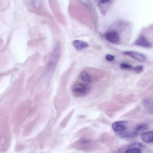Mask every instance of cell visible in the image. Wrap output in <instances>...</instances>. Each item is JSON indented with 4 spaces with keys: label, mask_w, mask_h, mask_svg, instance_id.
Returning a JSON list of instances; mask_svg holds the SVG:
<instances>
[{
    "label": "cell",
    "mask_w": 153,
    "mask_h": 153,
    "mask_svg": "<svg viewBox=\"0 0 153 153\" xmlns=\"http://www.w3.org/2000/svg\"><path fill=\"white\" fill-rule=\"evenodd\" d=\"M110 0H100V2L101 3L104 4L106 3L110 2Z\"/></svg>",
    "instance_id": "obj_17"
},
{
    "label": "cell",
    "mask_w": 153,
    "mask_h": 153,
    "mask_svg": "<svg viewBox=\"0 0 153 153\" xmlns=\"http://www.w3.org/2000/svg\"><path fill=\"white\" fill-rule=\"evenodd\" d=\"M91 87L87 84L77 82L73 85L71 91L73 95L76 97H82L88 95L90 92Z\"/></svg>",
    "instance_id": "obj_1"
},
{
    "label": "cell",
    "mask_w": 153,
    "mask_h": 153,
    "mask_svg": "<svg viewBox=\"0 0 153 153\" xmlns=\"http://www.w3.org/2000/svg\"><path fill=\"white\" fill-rule=\"evenodd\" d=\"M120 68L126 70H129L133 68V66L131 65L124 62L121 63L120 64Z\"/></svg>",
    "instance_id": "obj_11"
},
{
    "label": "cell",
    "mask_w": 153,
    "mask_h": 153,
    "mask_svg": "<svg viewBox=\"0 0 153 153\" xmlns=\"http://www.w3.org/2000/svg\"><path fill=\"white\" fill-rule=\"evenodd\" d=\"M79 77L80 79L85 83H90L91 82V76L86 71H81L79 74Z\"/></svg>",
    "instance_id": "obj_9"
},
{
    "label": "cell",
    "mask_w": 153,
    "mask_h": 153,
    "mask_svg": "<svg viewBox=\"0 0 153 153\" xmlns=\"http://www.w3.org/2000/svg\"><path fill=\"white\" fill-rule=\"evenodd\" d=\"M123 53L140 61H144L146 59V56L144 54L137 51H123Z\"/></svg>",
    "instance_id": "obj_5"
},
{
    "label": "cell",
    "mask_w": 153,
    "mask_h": 153,
    "mask_svg": "<svg viewBox=\"0 0 153 153\" xmlns=\"http://www.w3.org/2000/svg\"><path fill=\"white\" fill-rule=\"evenodd\" d=\"M7 138L6 136H2L0 137V145L3 146L5 143L6 141Z\"/></svg>",
    "instance_id": "obj_14"
},
{
    "label": "cell",
    "mask_w": 153,
    "mask_h": 153,
    "mask_svg": "<svg viewBox=\"0 0 153 153\" xmlns=\"http://www.w3.org/2000/svg\"><path fill=\"white\" fill-rule=\"evenodd\" d=\"M125 153H140V150L137 148H130L126 151Z\"/></svg>",
    "instance_id": "obj_12"
},
{
    "label": "cell",
    "mask_w": 153,
    "mask_h": 153,
    "mask_svg": "<svg viewBox=\"0 0 153 153\" xmlns=\"http://www.w3.org/2000/svg\"><path fill=\"white\" fill-rule=\"evenodd\" d=\"M149 103V101L147 99L144 100L143 102V105L146 106H148Z\"/></svg>",
    "instance_id": "obj_16"
},
{
    "label": "cell",
    "mask_w": 153,
    "mask_h": 153,
    "mask_svg": "<svg viewBox=\"0 0 153 153\" xmlns=\"http://www.w3.org/2000/svg\"><path fill=\"white\" fill-rule=\"evenodd\" d=\"M131 121H119L114 122L111 127L113 130L116 132L124 131L131 126Z\"/></svg>",
    "instance_id": "obj_3"
},
{
    "label": "cell",
    "mask_w": 153,
    "mask_h": 153,
    "mask_svg": "<svg viewBox=\"0 0 153 153\" xmlns=\"http://www.w3.org/2000/svg\"><path fill=\"white\" fill-rule=\"evenodd\" d=\"M61 46L59 42L56 43L54 48L53 53L49 61L48 68L53 67L57 64L60 57Z\"/></svg>",
    "instance_id": "obj_2"
},
{
    "label": "cell",
    "mask_w": 153,
    "mask_h": 153,
    "mask_svg": "<svg viewBox=\"0 0 153 153\" xmlns=\"http://www.w3.org/2000/svg\"><path fill=\"white\" fill-rule=\"evenodd\" d=\"M105 38L109 42L113 44H117L120 41L119 33L115 31H110L105 34Z\"/></svg>",
    "instance_id": "obj_4"
},
{
    "label": "cell",
    "mask_w": 153,
    "mask_h": 153,
    "mask_svg": "<svg viewBox=\"0 0 153 153\" xmlns=\"http://www.w3.org/2000/svg\"><path fill=\"white\" fill-rule=\"evenodd\" d=\"M135 45L146 48H150L152 45L149 40L143 35L140 36L134 43Z\"/></svg>",
    "instance_id": "obj_6"
},
{
    "label": "cell",
    "mask_w": 153,
    "mask_h": 153,
    "mask_svg": "<svg viewBox=\"0 0 153 153\" xmlns=\"http://www.w3.org/2000/svg\"><path fill=\"white\" fill-rule=\"evenodd\" d=\"M143 69V67L141 65L136 66L134 68V70L137 73H140L142 72Z\"/></svg>",
    "instance_id": "obj_13"
},
{
    "label": "cell",
    "mask_w": 153,
    "mask_h": 153,
    "mask_svg": "<svg viewBox=\"0 0 153 153\" xmlns=\"http://www.w3.org/2000/svg\"><path fill=\"white\" fill-rule=\"evenodd\" d=\"M141 138L145 143L152 142L153 141V131H149L143 133L141 136Z\"/></svg>",
    "instance_id": "obj_7"
},
{
    "label": "cell",
    "mask_w": 153,
    "mask_h": 153,
    "mask_svg": "<svg viewBox=\"0 0 153 153\" xmlns=\"http://www.w3.org/2000/svg\"><path fill=\"white\" fill-rule=\"evenodd\" d=\"M147 127L146 124H141L135 127L138 135L145 131L147 128Z\"/></svg>",
    "instance_id": "obj_10"
},
{
    "label": "cell",
    "mask_w": 153,
    "mask_h": 153,
    "mask_svg": "<svg viewBox=\"0 0 153 153\" xmlns=\"http://www.w3.org/2000/svg\"><path fill=\"white\" fill-rule=\"evenodd\" d=\"M73 44L75 48L78 50H81L88 47V44L86 42L79 40H74Z\"/></svg>",
    "instance_id": "obj_8"
},
{
    "label": "cell",
    "mask_w": 153,
    "mask_h": 153,
    "mask_svg": "<svg viewBox=\"0 0 153 153\" xmlns=\"http://www.w3.org/2000/svg\"><path fill=\"white\" fill-rule=\"evenodd\" d=\"M105 59L107 61H113L114 58V55L108 54L105 56Z\"/></svg>",
    "instance_id": "obj_15"
}]
</instances>
